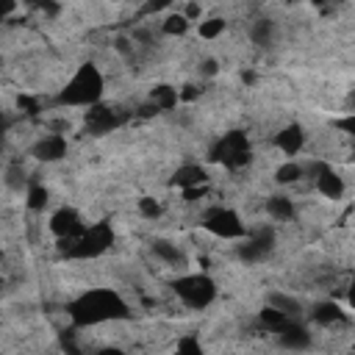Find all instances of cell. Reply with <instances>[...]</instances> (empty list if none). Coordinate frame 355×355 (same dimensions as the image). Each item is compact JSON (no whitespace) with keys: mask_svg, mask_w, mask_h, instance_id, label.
Listing matches in <instances>:
<instances>
[{"mask_svg":"<svg viewBox=\"0 0 355 355\" xmlns=\"http://www.w3.org/2000/svg\"><path fill=\"white\" fill-rule=\"evenodd\" d=\"M347 355H352V352H347Z\"/></svg>","mask_w":355,"mask_h":355,"instance_id":"f35d334b","label":"cell"},{"mask_svg":"<svg viewBox=\"0 0 355 355\" xmlns=\"http://www.w3.org/2000/svg\"><path fill=\"white\" fill-rule=\"evenodd\" d=\"M347 303H350V308H355V280L350 283V289H347Z\"/></svg>","mask_w":355,"mask_h":355,"instance_id":"e575fe53","label":"cell"},{"mask_svg":"<svg viewBox=\"0 0 355 355\" xmlns=\"http://www.w3.org/2000/svg\"><path fill=\"white\" fill-rule=\"evenodd\" d=\"M20 108H25V114H36L39 111L36 100H31V98H20Z\"/></svg>","mask_w":355,"mask_h":355,"instance_id":"1f68e13d","label":"cell"},{"mask_svg":"<svg viewBox=\"0 0 355 355\" xmlns=\"http://www.w3.org/2000/svg\"><path fill=\"white\" fill-rule=\"evenodd\" d=\"M311 319H314L317 325L330 328V325L347 322V314L341 311V306H339V303H333V300H322V303H317V306L311 308Z\"/></svg>","mask_w":355,"mask_h":355,"instance_id":"5bb4252c","label":"cell"},{"mask_svg":"<svg viewBox=\"0 0 355 355\" xmlns=\"http://www.w3.org/2000/svg\"><path fill=\"white\" fill-rule=\"evenodd\" d=\"M275 250V228H258L255 233H247L244 244L239 247V258L244 264H258Z\"/></svg>","mask_w":355,"mask_h":355,"instance_id":"52a82bcc","label":"cell"},{"mask_svg":"<svg viewBox=\"0 0 355 355\" xmlns=\"http://www.w3.org/2000/svg\"><path fill=\"white\" fill-rule=\"evenodd\" d=\"M122 125V117L114 111V108H106V106H92L89 114H87V130L95 133V136H103V133H111Z\"/></svg>","mask_w":355,"mask_h":355,"instance_id":"9c48e42d","label":"cell"},{"mask_svg":"<svg viewBox=\"0 0 355 355\" xmlns=\"http://www.w3.org/2000/svg\"><path fill=\"white\" fill-rule=\"evenodd\" d=\"M172 292H175L189 308L203 311V308H208L211 303L217 300V283H214V277H208V275H203V272H192V275L175 277Z\"/></svg>","mask_w":355,"mask_h":355,"instance_id":"277c9868","label":"cell"},{"mask_svg":"<svg viewBox=\"0 0 355 355\" xmlns=\"http://www.w3.org/2000/svg\"><path fill=\"white\" fill-rule=\"evenodd\" d=\"M23 183H25V170H23V164H12V167L6 170V186H9V189H23Z\"/></svg>","mask_w":355,"mask_h":355,"instance_id":"83f0119b","label":"cell"},{"mask_svg":"<svg viewBox=\"0 0 355 355\" xmlns=\"http://www.w3.org/2000/svg\"><path fill=\"white\" fill-rule=\"evenodd\" d=\"M172 355H205V352H203V344L197 336H183Z\"/></svg>","mask_w":355,"mask_h":355,"instance_id":"484cf974","label":"cell"},{"mask_svg":"<svg viewBox=\"0 0 355 355\" xmlns=\"http://www.w3.org/2000/svg\"><path fill=\"white\" fill-rule=\"evenodd\" d=\"M333 128H339V130H344V133H350V136L355 139V111L347 114V117H341V119H336Z\"/></svg>","mask_w":355,"mask_h":355,"instance_id":"f1b7e54d","label":"cell"},{"mask_svg":"<svg viewBox=\"0 0 355 355\" xmlns=\"http://www.w3.org/2000/svg\"><path fill=\"white\" fill-rule=\"evenodd\" d=\"M317 189L322 197L328 200H341L344 197V178L328 167V164H317Z\"/></svg>","mask_w":355,"mask_h":355,"instance_id":"8fae6325","label":"cell"},{"mask_svg":"<svg viewBox=\"0 0 355 355\" xmlns=\"http://www.w3.org/2000/svg\"><path fill=\"white\" fill-rule=\"evenodd\" d=\"M64 156H67V139L61 133H50V136L39 139L34 145V159L36 161L53 164V161H61Z\"/></svg>","mask_w":355,"mask_h":355,"instance_id":"30bf717a","label":"cell"},{"mask_svg":"<svg viewBox=\"0 0 355 355\" xmlns=\"http://www.w3.org/2000/svg\"><path fill=\"white\" fill-rule=\"evenodd\" d=\"M266 214L277 222H289L295 217V203L286 194H275V197L266 200Z\"/></svg>","mask_w":355,"mask_h":355,"instance_id":"2e32d148","label":"cell"},{"mask_svg":"<svg viewBox=\"0 0 355 355\" xmlns=\"http://www.w3.org/2000/svg\"><path fill=\"white\" fill-rule=\"evenodd\" d=\"M161 31H164L167 36H183V34L189 31V20H186L183 14H170V17L161 23Z\"/></svg>","mask_w":355,"mask_h":355,"instance_id":"d4e9b609","label":"cell"},{"mask_svg":"<svg viewBox=\"0 0 355 355\" xmlns=\"http://www.w3.org/2000/svg\"><path fill=\"white\" fill-rule=\"evenodd\" d=\"M352 355H355V347H352Z\"/></svg>","mask_w":355,"mask_h":355,"instance_id":"74e56055","label":"cell"},{"mask_svg":"<svg viewBox=\"0 0 355 355\" xmlns=\"http://www.w3.org/2000/svg\"><path fill=\"white\" fill-rule=\"evenodd\" d=\"M197 98H200V89H197V87H183L181 100H197Z\"/></svg>","mask_w":355,"mask_h":355,"instance_id":"836d02e7","label":"cell"},{"mask_svg":"<svg viewBox=\"0 0 355 355\" xmlns=\"http://www.w3.org/2000/svg\"><path fill=\"white\" fill-rule=\"evenodd\" d=\"M61 250L67 253V258H78V261H89V258H100L111 244H114V231L108 222H98L89 225L78 239L69 242H58Z\"/></svg>","mask_w":355,"mask_h":355,"instance_id":"3957f363","label":"cell"},{"mask_svg":"<svg viewBox=\"0 0 355 355\" xmlns=\"http://www.w3.org/2000/svg\"><path fill=\"white\" fill-rule=\"evenodd\" d=\"M222 31H225V20L222 17H208V20H203L197 25L200 39H217V36H222Z\"/></svg>","mask_w":355,"mask_h":355,"instance_id":"603a6c76","label":"cell"},{"mask_svg":"<svg viewBox=\"0 0 355 355\" xmlns=\"http://www.w3.org/2000/svg\"><path fill=\"white\" fill-rule=\"evenodd\" d=\"M303 178V167L300 164H295V161H289V164H283V167H277V172H275V181L280 183V186H289V183H297Z\"/></svg>","mask_w":355,"mask_h":355,"instance_id":"cb8c5ba5","label":"cell"},{"mask_svg":"<svg viewBox=\"0 0 355 355\" xmlns=\"http://www.w3.org/2000/svg\"><path fill=\"white\" fill-rule=\"evenodd\" d=\"M266 306H272V308H277L280 314H286V317H292V319H297L300 317V303L295 300V297H289V295H283V292H272L269 297H266Z\"/></svg>","mask_w":355,"mask_h":355,"instance_id":"d6986e66","label":"cell"},{"mask_svg":"<svg viewBox=\"0 0 355 355\" xmlns=\"http://www.w3.org/2000/svg\"><path fill=\"white\" fill-rule=\"evenodd\" d=\"M277 339H280V344L286 347V350H306L311 344V333L300 322H292L286 330H280Z\"/></svg>","mask_w":355,"mask_h":355,"instance_id":"9a60e30c","label":"cell"},{"mask_svg":"<svg viewBox=\"0 0 355 355\" xmlns=\"http://www.w3.org/2000/svg\"><path fill=\"white\" fill-rule=\"evenodd\" d=\"M208 159L228 167V170H239V167H244L250 161V141H247V136L242 130H228L214 141Z\"/></svg>","mask_w":355,"mask_h":355,"instance_id":"5b68a950","label":"cell"},{"mask_svg":"<svg viewBox=\"0 0 355 355\" xmlns=\"http://www.w3.org/2000/svg\"><path fill=\"white\" fill-rule=\"evenodd\" d=\"M205 192H208L205 186H194V189H186V192H183V197H186L189 203H194V200H200V197H205Z\"/></svg>","mask_w":355,"mask_h":355,"instance_id":"4dcf8cb0","label":"cell"},{"mask_svg":"<svg viewBox=\"0 0 355 355\" xmlns=\"http://www.w3.org/2000/svg\"><path fill=\"white\" fill-rule=\"evenodd\" d=\"M87 231L84 220L76 208H58L56 214L50 217V233L58 236V242H69V239H78Z\"/></svg>","mask_w":355,"mask_h":355,"instance_id":"ba28073f","label":"cell"},{"mask_svg":"<svg viewBox=\"0 0 355 355\" xmlns=\"http://www.w3.org/2000/svg\"><path fill=\"white\" fill-rule=\"evenodd\" d=\"M200 14H203V6H200V3H189V6L183 9V17H186L189 23H194Z\"/></svg>","mask_w":355,"mask_h":355,"instance_id":"f546056e","label":"cell"},{"mask_svg":"<svg viewBox=\"0 0 355 355\" xmlns=\"http://www.w3.org/2000/svg\"><path fill=\"white\" fill-rule=\"evenodd\" d=\"M258 319H261V325H264L266 330H272V333H280V330H286L292 322H297V319H292V317H286V314H280V311L272 308V306H264V308L258 311Z\"/></svg>","mask_w":355,"mask_h":355,"instance_id":"e0dca14e","label":"cell"},{"mask_svg":"<svg viewBox=\"0 0 355 355\" xmlns=\"http://www.w3.org/2000/svg\"><path fill=\"white\" fill-rule=\"evenodd\" d=\"M250 39L258 47H269L272 39H275V23L272 20H255L253 28H250Z\"/></svg>","mask_w":355,"mask_h":355,"instance_id":"ffe728a7","label":"cell"},{"mask_svg":"<svg viewBox=\"0 0 355 355\" xmlns=\"http://www.w3.org/2000/svg\"><path fill=\"white\" fill-rule=\"evenodd\" d=\"M67 314L76 328H92V325H103V322L128 319L130 306L114 289H89L67 306Z\"/></svg>","mask_w":355,"mask_h":355,"instance_id":"6da1fadb","label":"cell"},{"mask_svg":"<svg viewBox=\"0 0 355 355\" xmlns=\"http://www.w3.org/2000/svg\"><path fill=\"white\" fill-rule=\"evenodd\" d=\"M103 89H106V81H103V73L95 67V64H81L76 69V76L64 84V89L56 95V103L58 106H98L100 98H103Z\"/></svg>","mask_w":355,"mask_h":355,"instance_id":"7a4b0ae2","label":"cell"},{"mask_svg":"<svg viewBox=\"0 0 355 355\" xmlns=\"http://www.w3.org/2000/svg\"><path fill=\"white\" fill-rule=\"evenodd\" d=\"M205 181H208L205 167H200V164H183V167H178V170L172 172L170 186L186 192V189H194V186H205Z\"/></svg>","mask_w":355,"mask_h":355,"instance_id":"4fadbf2b","label":"cell"},{"mask_svg":"<svg viewBox=\"0 0 355 355\" xmlns=\"http://www.w3.org/2000/svg\"><path fill=\"white\" fill-rule=\"evenodd\" d=\"M242 81L244 84H255V73H250V69H247V73H242Z\"/></svg>","mask_w":355,"mask_h":355,"instance_id":"8d00e7d4","label":"cell"},{"mask_svg":"<svg viewBox=\"0 0 355 355\" xmlns=\"http://www.w3.org/2000/svg\"><path fill=\"white\" fill-rule=\"evenodd\" d=\"M150 250H153V253H156V258H161L164 264H181V261H183V255H181L178 244H172L170 239H156V242L150 244Z\"/></svg>","mask_w":355,"mask_h":355,"instance_id":"44dd1931","label":"cell"},{"mask_svg":"<svg viewBox=\"0 0 355 355\" xmlns=\"http://www.w3.org/2000/svg\"><path fill=\"white\" fill-rule=\"evenodd\" d=\"M203 228L208 233H214L220 239H247V228L242 222V217L236 214L233 208H211L205 220H203Z\"/></svg>","mask_w":355,"mask_h":355,"instance_id":"8992f818","label":"cell"},{"mask_svg":"<svg viewBox=\"0 0 355 355\" xmlns=\"http://www.w3.org/2000/svg\"><path fill=\"white\" fill-rule=\"evenodd\" d=\"M47 203H50V192H47L42 183H31V186H28V194H25L28 211H45Z\"/></svg>","mask_w":355,"mask_h":355,"instance_id":"7402d4cb","label":"cell"},{"mask_svg":"<svg viewBox=\"0 0 355 355\" xmlns=\"http://www.w3.org/2000/svg\"><path fill=\"white\" fill-rule=\"evenodd\" d=\"M303 145H306V130L297 122H292V125L283 128L280 133H275V148L283 156H297L303 150Z\"/></svg>","mask_w":355,"mask_h":355,"instance_id":"7c38bea8","label":"cell"},{"mask_svg":"<svg viewBox=\"0 0 355 355\" xmlns=\"http://www.w3.org/2000/svg\"><path fill=\"white\" fill-rule=\"evenodd\" d=\"M178 100H181V92L175 87H167V84H161L150 92V103H156L159 111H172L178 106Z\"/></svg>","mask_w":355,"mask_h":355,"instance_id":"ac0fdd59","label":"cell"},{"mask_svg":"<svg viewBox=\"0 0 355 355\" xmlns=\"http://www.w3.org/2000/svg\"><path fill=\"white\" fill-rule=\"evenodd\" d=\"M139 214L145 220H159L161 217V203L153 200V197H141L139 200Z\"/></svg>","mask_w":355,"mask_h":355,"instance_id":"4316f807","label":"cell"},{"mask_svg":"<svg viewBox=\"0 0 355 355\" xmlns=\"http://www.w3.org/2000/svg\"><path fill=\"white\" fill-rule=\"evenodd\" d=\"M95 355H125L119 347H106V350H100V352H95Z\"/></svg>","mask_w":355,"mask_h":355,"instance_id":"d590c367","label":"cell"},{"mask_svg":"<svg viewBox=\"0 0 355 355\" xmlns=\"http://www.w3.org/2000/svg\"><path fill=\"white\" fill-rule=\"evenodd\" d=\"M217 69H220V64H217L214 58L203 61V76H217Z\"/></svg>","mask_w":355,"mask_h":355,"instance_id":"d6a6232c","label":"cell"}]
</instances>
